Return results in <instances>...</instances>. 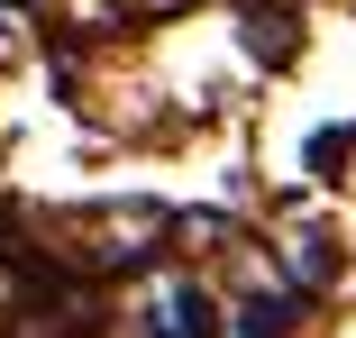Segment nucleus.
I'll list each match as a JSON object with an SVG mask.
<instances>
[{
    "instance_id": "7ed1b4c3",
    "label": "nucleus",
    "mask_w": 356,
    "mask_h": 338,
    "mask_svg": "<svg viewBox=\"0 0 356 338\" xmlns=\"http://www.w3.org/2000/svg\"><path fill=\"white\" fill-rule=\"evenodd\" d=\"M238 329H247V338H283V329H293V302H283V293H274V302H265V293H256V302H247V320H238Z\"/></svg>"
},
{
    "instance_id": "f03ea898",
    "label": "nucleus",
    "mask_w": 356,
    "mask_h": 338,
    "mask_svg": "<svg viewBox=\"0 0 356 338\" xmlns=\"http://www.w3.org/2000/svg\"><path fill=\"white\" fill-rule=\"evenodd\" d=\"M247 55H293V10H265V0H256V10H247Z\"/></svg>"
},
{
    "instance_id": "f257e3e1",
    "label": "nucleus",
    "mask_w": 356,
    "mask_h": 338,
    "mask_svg": "<svg viewBox=\"0 0 356 338\" xmlns=\"http://www.w3.org/2000/svg\"><path fill=\"white\" fill-rule=\"evenodd\" d=\"M147 338H220L210 293H201V284H165V293L147 302Z\"/></svg>"
}]
</instances>
